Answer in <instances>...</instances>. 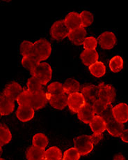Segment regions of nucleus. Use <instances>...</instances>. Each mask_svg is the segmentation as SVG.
<instances>
[{
	"label": "nucleus",
	"instance_id": "f257e3e1",
	"mask_svg": "<svg viewBox=\"0 0 128 160\" xmlns=\"http://www.w3.org/2000/svg\"><path fill=\"white\" fill-rule=\"evenodd\" d=\"M52 52L51 44L45 38H40L34 43L33 55L42 62L50 58Z\"/></svg>",
	"mask_w": 128,
	"mask_h": 160
},
{
	"label": "nucleus",
	"instance_id": "f03ea898",
	"mask_svg": "<svg viewBox=\"0 0 128 160\" xmlns=\"http://www.w3.org/2000/svg\"><path fill=\"white\" fill-rule=\"evenodd\" d=\"M31 72L32 76L36 78L43 85H46L51 81L52 69L47 62H40Z\"/></svg>",
	"mask_w": 128,
	"mask_h": 160
},
{
	"label": "nucleus",
	"instance_id": "7ed1b4c3",
	"mask_svg": "<svg viewBox=\"0 0 128 160\" xmlns=\"http://www.w3.org/2000/svg\"><path fill=\"white\" fill-rule=\"evenodd\" d=\"M74 145L81 156L88 155L93 150L94 147L90 136L88 135H82L75 138L74 139Z\"/></svg>",
	"mask_w": 128,
	"mask_h": 160
},
{
	"label": "nucleus",
	"instance_id": "20e7f679",
	"mask_svg": "<svg viewBox=\"0 0 128 160\" xmlns=\"http://www.w3.org/2000/svg\"><path fill=\"white\" fill-rule=\"evenodd\" d=\"M69 32L70 29L65 25L64 20L56 21L50 29V34L52 38L56 41H61L68 37Z\"/></svg>",
	"mask_w": 128,
	"mask_h": 160
},
{
	"label": "nucleus",
	"instance_id": "39448f33",
	"mask_svg": "<svg viewBox=\"0 0 128 160\" xmlns=\"http://www.w3.org/2000/svg\"><path fill=\"white\" fill-rule=\"evenodd\" d=\"M99 87V97L98 99L105 102L107 104H111L116 99V90L111 85L101 82Z\"/></svg>",
	"mask_w": 128,
	"mask_h": 160
},
{
	"label": "nucleus",
	"instance_id": "423d86ee",
	"mask_svg": "<svg viewBox=\"0 0 128 160\" xmlns=\"http://www.w3.org/2000/svg\"><path fill=\"white\" fill-rule=\"evenodd\" d=\"M81 94L84 97L86 103L93 104L98 100L99 97V87L93 84H88L82 88Z\"/></svg>",
	"mask_w": 128,
	"mask_h": 160
},
{
	"label": "nucleus",
	"instance_id": "0eeeda50",
	"mask_svg": "<svg viewBox=\"0 0 128 160\" xmlns=\"http://www.w3.org/2000/svg\"><path fill=\"white\" fill-rule=\"evenodd\" d=\"M117 42L116 36L112 32H105L97 38V43L104 50H111Z\"/></svg>",
	"mask_w": 128,
	"mask_h": 160
},
{
	"label": "nucleus",
	"instance_id": "6e6552de",
	"mask_svg": "<svg viewBox=\"0 0 128 160\" xmlns=\"http://www.w3.org/2000/svg\"><path fill=\"white\" fill-rule=\"evenodd\" d=\"M86 103V101L82 94L79 92L70 94L68 97V106L73 112L77 113L83 106Z\"/></svg>",
	"mask_w": 128,
	"mask_h": 160
},
{
	"label": "nucleus",
	"instance_id": "1a4fd4ad",
	"mask_svg": "<svg viewBox=\"0 0 128 160\" xmlns=\"http://www.w3.org/2000/svg\"><path fill=\"white\" fill-rule=\"evenodd\" d=\"M77 114L79 120L85 124L90 123L91 121L96 116L93 104L86 102L83 107L77 112Z\"/></svg>",
	"mask_w": 128,
	"mask_h": 160
},
{
	"label": "nucleus",
	"instance_id": "9d476101",
	"mask_svg": "<svg viewBox=\"0 0 128 160\" xmlns=\"http://www.w3.org/2000/svg\"><path fill=\"white\" fill-rule=\"evenodd\" d=\"M113 116L121 123H126L128 121V105L126 103H120L113 107Z\"/></svg>",
	"mask_w": 128,
	"mask_h": 160
},
{
	"label": "nucleus",
	"instance_id": "9b49d317",
	"mask_svg": "<svg viewBox=\"0 0 128 160\" xmlns=\"http://www.w3.org/2000/svg\"><path fill=\"white\" fill-rule=\"evenodd\" d=\"M87 32L86 29L80 27L73 30H70L69 34H68V38L74 45L80 46L83 45L86 38L87 37Z\"/></svg>",
	"mask_w": 128,
	"mask_h": 160
},
{
	"label": "nucleus",
	"instance_id": "f8f14e48",
	"mask_svg": "<svg viewBox=\"0 0 128 160\" xmlns=\"http://www.w3.org/2000/svg\"><path fill=\"white\" fill-rule=\"evenodd\" d=\"M35 110L31 105L19 106L16 111V116L22 122H29L34 117Z\"/></svg>",
	"mask_w": 128,
	"mask_h": 160
},
{
	"label": "nucleus",
	"instance_id": "ddd939ff",
	"mask_svg": "<svg viewBox=\"0 0 128 160\" xmlns=\"http://www.w3.org/2000/svg\"><path fill=\"white\" fill-rule=\"evenodd\" d=\"M47 102H48V97L47 96V94L42 90L32 94L30 105L35 111H38L44 108Z\"/></svg>",
	"mask_w": 128,
	"mask_h": 160
},
{
	"label": "nucleus",
	"instance_id": "4468645a",
	"mask_svg": "<svg viewBox=\"0 0 128 160\" xmlns=\"http://www.w3.org/2000/svg\"><path fill=\"white\" fill-rule=\"evenodd\" d=\"M23 91L22 87L18 82H11L8 83L5 87L3 94L7 98L10 99L13 101H16L19 96V94Z\"/></svg>",
	"mask_w": 128,
	"mask_h": 160
},
{
	"label": "nucleus",
	"instance_id": "2eb2a0df",
	"mask_svg": "<svg viewBox=\"0 0 128 160\" xmlns=\"http://www.w3.org/2000/svg\"><path fill=\"white\" fill-rule=\"evenodd\" d=\"M15 102L6 97L4 94L0 95V115L2 116L8 115L13 112Z\"/></svg>",
	"mask_w": 128,
	"mask_h": 160
},
{
	"label": "nucleus",
	"instance_id": "dca6fc26",
	"mask_svg": "<svg viewBox=\"0 0 128 160\" xmlns=\"http://www.w3.org/2000/svg\"><path fill=\"white\" fill-rule=\"evenodd\" d=\"M80 58L85 66L90 67L97 62L99 55L96 50H84L80 55Z\"/></svg>",
	"mask_w": 128,
	"mask_h": 160
},
{
	"label": "nucleus",
	"instance_id": "f3484780",
	"mask_svg": "<svg viewBox=\"0 0 128 160\" xmlns=\"http://www.w3.org/2000/svg\"><path fill=\"white\" fill-rule=\"evenodd\" d=\"M106 130L110 135L114 137H120L122 132L125 129L124 124L116 120L114 118L107 122Z\"/></svg>",
	"mask_w": 128,
	"mask_h": 160
},
{
	"label": "nucleus",
	"instance_id": "a211bd4d",
	"mask_svg": "<svg viewBox=\"0 0 128 160\" xmlns=\"http://www.w3.org/2000/svg\"><path fill=\"white\" fill-rule=\"evenodd\" d=\"M64 22L70 30L82 27V21L79 13L77 12H70L68 13L65 18Z\"/></svg>",
	"mask_w": 128,
	"mask_h": 160
},
{
	"label": "nucleus",
	"instance_id": "6ab92c4d",
	"mask_svg": "<svg viewBox=\"0 0 128 160\" xmlns=\"http://www.w3.org/2000/svg\"><path fill=\"white\" fill-rule=\"evenodd\" d=\"M89 125L93 134H103L107 128L105 120L99 115H96L89 123Z\"/></svg>",
	"mask_w": 128,
	"mask_h": 160
},
{
	"label": "nucleus",
	"instance_id": "aec40b11",
	"mask_svg": "<svg viewBox=\"0 0 128 160\" xmlns=\"http://www.w3.org/2000/svg\"><path fill=\"white\" fill-rule=\"evenodd\" d=\"M48 102L52 107L56 110H63L68 106V97L65 94L51 97L48 98Z\"/></svg>",
	"mask_w": 128,
	"mask_h": 160
},
{
	"label": "nucleus",
	"instance_id": "412c9836",
	"mask_svg": "<svg viewBox=\"0 0 128 160\" xmlns=\"http://www.w3.org/2000/svg\"><path fill=\"white\" fill-rule=\"evenodd\" d=\"M63 85L64 92L65 94H67L68 95L79 92L80 90L79 82L75 78H68Z\"/></svg>",
	"mask_w": 128,
	"mask_h": 160
},
{
	"label": "nucleus",
	"instance_id": "4be33fe9",
	"mask_svg": "<svg viewBox=\"0 0 128 160\" xmlns=\"http://www.w3.org/2000/svg\"><path fill=\"white\" fill-rule=\"evenodd\" d=\"M45 150L35 146H31L26 151V158L28 160H42L45 158Z\"/></svg>",
	"mask_w": 128,
	"mask_h": 160
},
{
	"label": "nucleus",
	"instance_id": "5701e85b",
	"mask_svg": "<svg viewBox=\"0 0 128 160\" xmlns=\"http://www.w3.org/2000/svg\"><path fill=\"white\" fill-rule=\"evenodd\" d=\"M46 94L48 98L51 97L58 96L65 94L64 90V85L59 82H52V83H50L47 86Z\"/></svg>",
	"mask_w": 128,
	"mask_h": 160
},
{
	"label": "nucleus",
	"instance_id": "b1692460",
	"mask_svg": "<svg viewBox=\"0 0 128 160\" xmlns=\"http://www.w3.org/2000/svg\"><path fill=\"white\" fill-rule=\"evenodd\" d=\"M33 146L45 150L49 144V140L47 136L43 133H37L32 138Z\"/></svg>",
	"mask_w": 128,
	"mask_h": 160
},
{
	"label": "nucleus",
	"instance_id": "393cba45",
	"mask_svg": "<svg viewBox=\"0 0 128 160\" xmlns=\"http://www.w3.org/2000/svg\"><path fill=\"white\" fill-rule=\"evenodd\" d=\"M89 72L96 78H101L105 76L106 73V67L102 62H96L88 67Z\"/></svg>",
	"mask_w": 128,
	"mask_h": 160
},
{
	"label": "nucleus",
	"instance_id": "a878e982",
	"mask_svg": "<svg viewBox=\"0 0 128 160\" xmlns=\"http://www.w3.org/2000/svg\"><path fill=\"white\" fill-rule=\"evenodd\" d=\"M26 90L31 94L38 92L43 90V85L36 78L31 76L26 82Z\"/></svg>",
	"mask_w": 128,
	"mask_h": 160
},
{
	"label": "nucleus",
	"instance_id": "bb28decb",
	"mask_svg": "<svg viewBox=\"0 0 128 160\" xmlns=\"http://www.w3.org/2000/svg\"><path fill=\"white\" fill-rule=\"evenodd\" d=\"M63 158L60 148L56 146H52L45 150V158L47 160H61Z\"/></svg>",
	"mask_w": 128,
	"mask_h": 160
},
{
	"label": "nucleus",
	"instance_id": "cd10ccee",
	"mask_svg": "<svg viewBox=\"0 0 128 160\" xmlns=\"http://www.w3.org/2000/svg\"><path fill=\"white\" fill-rule=\"evenodd\" d=\"M21 63L24 68L31 72L40 63V62L34 55H31L26 57H22Z\"/></svg>",
	"mask_w": 128,
	"mask_h": 160
},
{
	"label": "nucleus",
	"instance_id": "c85d7f7f",
	"mask_svg": "<svg viewBox=\"0 0 128 160\" xmlns=\"http://www.w3.org/2000/svg\"><path fill=\"white\" fill-rule=\"evenodd\" d=\"M109 69L113 73H118L123 68V60L120 55H116L109 61Z\"/></svg>",
	"mask_w": 128,
	"mask_h": 160
},
{
	"label": "nucleus",
	"instance_id": "c756f323",
	"mask_svg": "<svg viewBox=\"0 0 128 160\" xmlns=\"http://www.w3.org/2000/svg\"><path fill=\"white\" fill-rule=\"evenodd\" d=\"M12 139V134L7 127L0 124V146L9 143Z\"/></svg>",
	"mask_w": 128,
	"mask_h": 160
},
{
	"label": "nucleus",
	"instance_id": "7c9ffc66",
	"mask_svg": "<svg viewBox=\"0 0 128 160\" xmlns=\"http://www.w3.org/2000/svg\"><path fill=\"white\" fill-rule=\"evenodd\" d=\"M34 43L29 41H23L20 46V52L23 57L33 55Z\"/></svg>",
	"mask_w": 128,
	"mask_h": 160
},
{
	"label": "nucleus",
	"instance_id": "2f4dec72",
	"mask_svg": "<svg viewBox=\"0 0 128 160\" xmlns=\"http://www.w3.org/2000/svg\"><path fill=\"white\" fill-rule=\"evenodd\" d=\"M80 18L82 21V27L84 28H86L90 26L93 22L94 17L93 14L87 11H83L79 13Z\"/></svg>",
	"mask_w": 128,
	"mask_h": 160
},
{
	"label": "nucleus",
	"instance_id": "473e14b6",
	"mask_svg": "<svg viewBox=\"0 0 128 160\" xmlns=\"http://www.w3.org/2000/svg\"><path fill=\"white\" fill-rule=\"evenodd\" d=\"M32 94L27 90H23L21 93L19 94L16 99L19 106H26L30 105L31 101Z\"/></svg>",
	"mask_w": 128,
	"mask_h": 160
},
{
	"label": "nucleus",
	"instance_id": "72a5a7b5",
	"mask_svg": "<svg viewBox=\"0 0 128 160\" xmlns=\"http://www.w3.org/2000/svg\"><path fill=\"white\" fill-rule=\"evenodd\" d=\"M80 157H81V155H80L78 150L74 147V148H70L69 149H68L67 150L65 151V152L63 155L62 159L63 160H79Z\"/></svg>",
	"mask_w": 128,
	"mask_h": 160
},
{
	"label": "nucleus",
	"instance_id": "f704fd0d",
	"mask_svg": "<svg viewBox=\"0 0 128 160\" xmlns=\"http://www.w3.org/2000/svg\"><path fill=\"white\" fill-rule=\"evenodd\" d=\"M97 39L94 37H86L83 43L84 50H96L97 46Z\"/></svg>",
	"mask_w": 128,
	"mask_h": 160
},
{
	"label": "nucleus",
	"instance_id": "c9c22d12",
	"mask_svg": "<svg viewBox=\"0 0 128 160\" xmlns=\"http://www.w3.org/2000/svg\"><path fill=\"white\" fill-rule=\"evenodd\" d=\"M107 105L108 104H107V103L99 99L97 100L96 102H94L93 103V106L96 115H99L100 116V115L102 114V112L105 111V109L107 108Z\"/></svg>",
	"mask_w": 128,
	"mask_h": 160
},
{
	"label": "nucleus",
	"instance_id": "e433bc0d",
	"mask_svg": "<svg viewBox=\"0 0 128 160\" xmlns=\"http://www.w3.org/2000/svg\"><path fill=\"white\" fill-rule=\"evenodd\" d=\"M100 117H102L104 120H105V122H108L110 120H111L114 118L113 116V106L112 104H108L107 106V108L105 109L102 114L100 115Z\"/></svg>",
	"mask_w": 128,
	"mask_h": 160
},
{
	"label": "nucleus",
	"instance_id": "4c0bfd02",
	"mask_svg": "<svg viewBox=\"0 0 128 160\" xmlns=\"http://www.w3.org/2000/svg\"><path fill=\"white\" fill-rule=\"evenodd\" d=\"M91 142L93 145H96L99 143L104 138L103 134H93L90 136Z\"/></svg>",
	"mask_w": 128,
	"mask_h": 160
},
{
	"label": "nucleus",
	"instance_id": "58836bf2",
	"mask_svg": "<svg viewBox=\"0 0 128 160\" xmlns=\"http://www.w3.org/2000/svg\"><path fill=\"white\" fill-rule=\"evenodd\" d=\"M121 138L125 143H128V129H125L121 135Z\"/></svg>",
	"mask_w": 128,
	"mask_h": 160
},
{
	"label": "nucleus",
	"instance_id": "ea45409f",
	"mask_svg": "<svg viewBox=\"0 0 128 160\" xmlns=\"http://www.w3.org/2000/svg\"><path fill=\"white\" fill-rule=\"evenodd\" d=\"M113 160H126V158L122 154H116V155H114Z\"/></svg>",
	"mask_w": 128,
	"mask_h": 160
},
{
	"label": "nucleus",
	"instance_id": "a19ab883",
	"mask_svg": "<svg viewBox=\"0 0 128 160\" xmlns=\"http://www.w3.org/2000/svg\"><path fill=\"white\" fill-rule=\"evenodd\" d=\"M2 152V146H0V155H1Z\"/></svg>",
	"mask_w": 128,
	"mask_h": 160
},
{
	"label": "nucleus",
	"instance_id": "79ce46f5",
	"mask_svg": "<svg viewBox=\"0 0 128 160\" xmlns=\"http://www.w3.org/2000/svg\"><path fill=\"white\" fill-rule=\"evenodd\" d=\"M0 160H6V159H2V158H0Z\"/></svg>",
	"mask_w": 128,
	"mask_h": 160
},
{
	"label": "nucleus",
	"instance_id": "37998d69",
	"mask_svg": "<svg viewBox=\"0 0 128 160\" xmlns=\"http://www.w3.org/2000/svg\"><path fill=\"white\" fill-rule=\"evenodd\" d=\"M42 160H47V159H45V158H44V159H42Z\"/></svg>",
	"mask_w": 128,
	"mask_h": 160
},
{
	"label": "nucleus",
	"instance_id": "c03bdc74",
	"mask_svg": "<svg viewBox=\"0 0 128 160\" xmlns=\"http://www.w3.org/2000/svg\"><path fill=\"white\" fill-rule=\"evenodd\" d=\"M1 116H2V115H0V118H1Z\"/></svg>",
	"mask_w": 128,
	"mask_h": 160
},
{
	"label": "nucleus",
	"instance_id": "a18cd8bd",
	"mask_svg": "<svg viewBox=\"0 0 128 160\" xmlns=\"http://www.w3.org/2000/svg\"><path fill=\"white\" fill-rule=\"evenodd\" d=\"M61 160H63V159H61Z\"/></svg>",
	"mask_w": 128,
	"mask_h": 160
}]
</instances>
